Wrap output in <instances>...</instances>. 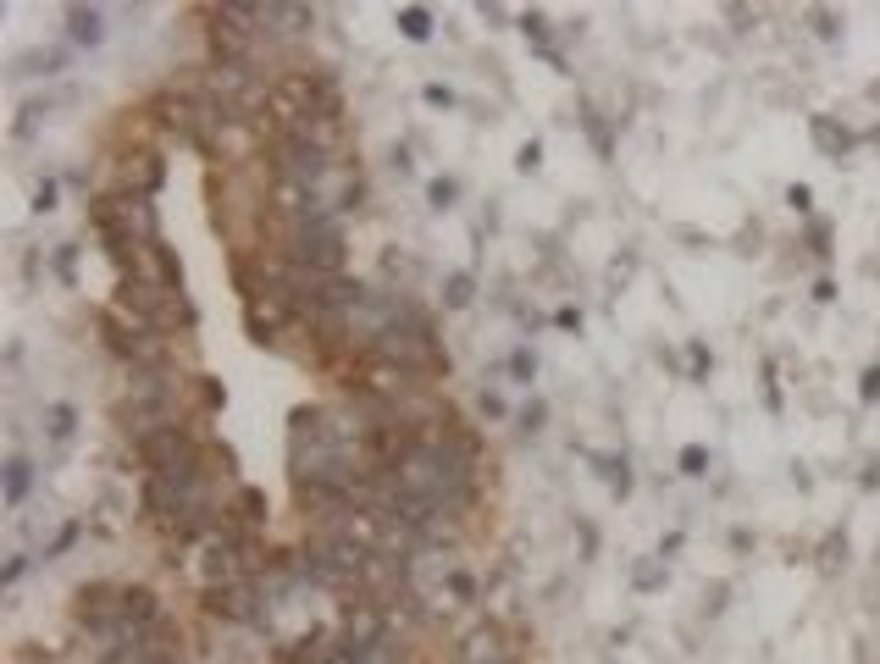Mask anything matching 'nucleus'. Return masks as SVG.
Segmentation results:
<instances>
[{"label":"nucleus","mask_w":880,"mask_h":664,"mask_svg":"<svg viewBox=\"0 0 880 664\" xmlns=\"http://www.w3.org/2000/svg\"><path fill=\"white\" fill-rule=\"evenodd\" d=\"M139 454L150 460V476L200 487V443H194L178 421H172V427H155L150 438H139Z\"/></svg>","instance_id":"obj_1"},{"label":"nucleus","mask_w":880,"mask_h":664,"mask_svg":"<svg viewBox=\"0 0 880 664\" xmlns=\"http://www.w3.org/2000/svg\"><path fill=\"white\" fill-rule=\"evenodd\" d=\"M465 653H471L476 664H499V637H493V631H476V637H471V648H465Z\"/></svg>","instance_id":"obj_6"},{"label":"nucleus","mask_w":880,"mask_h":664,"mask_svg":"<svg viewBox=\"0 0 880 664\" xmlns=\"http://www.w3.org/2000/svg\"><path fill=\"white\" fill-rule=\"evenodd\" d=\"M238 510H244V521H266V498L255 493V487H244V493H238Z\"/></svg>","instance_id":"obj_8"},{"label":"nucleus","mask_w":880,"mask_h":664,"mask_svg":"<svg viewBox=\"0 0 880 664\" xmlns=\"http://www.w3.org/2000/svg\"><path fill=\"white\" fill-rule=\"evenodd\" d=\"M864 399H880V366L864 371Z\"/></svg>","instance_id":"obj_12"},{"label":"nucleus","mask_w":880,"mask_h":664,"mask_svg":"<svg viewBox=\"0 0 880 664\" xmlns=\"http://www.w3.org/2000/svg\"><path fill=\"white\" fill-rule=\"evenodd\" d=\"M67 23H72V39H84V45H95V39H100V12H95V6H72Z\"/></svg>","instance_id":"obj_4"},{"label":"nucleus","mask_w":880,"mask_h":664,"mask_svg":"<svg viewBox=\"0 0 880 664\" xmlns=\"http://www.w3.org/2000/svg\"><path fill=\"white\" fill-rule=\"evenodd\" d=\"M454 200V183L443 178V183H432V205H449Z\"/></svg>","instance_id":"obj_13"},{"label":"nucleus","mask_w":880,"mask_h":664,"mask_svg":"<svg viewBox=\"0 0 880 664\" xmlns=\"http://www.w3.org/2000/svg\"><path fill=\"white\" fill-rule=\"evenodd\" d=\"M67 427H72V410H67V404H56V410H50V432H56V438H67Z\"/></svg>","instance_id":"obj_10"},{"label":"nucleus","mask_w":880,"mask_h":664,"mask_svg":"<svg viewBox=\"0 0 880 664\" xmlns=\"http://www.w3.org/2000/svg\"><path fill=\"white\" fill-rule=\"evenodd\" d=\"M288 261L305 266L310 277H338L344 272V233H338V222H294L288 227Z\"/></svg>","instance_id":"obj_2"},{"label":"nucleus","mask_w":880,"mask_h":664,"mask_svg":"<svg viewBox=\"0 0 880 664\" xmlns=\"http://www.w3.org/2000/svg\"><path fill=\"white\" fill-rule=\"evenodd\" d=\"M703 465H709V454H703V449H681V471H687V476H698Z\"/></svg>","instance_id":"obj_9"},{"label":"nucleus","mask_w":880,"mask_h":664,"mask_svg":"<svg viewBox=\"0 0 880 664\" xmlns=\"http://www.w3.org/2000/svg\"><path fill=\"white\" fill-rule=\"evenodd\" d=\"M310 23V6H261V28H277V34H294V28Z\"/></svg>","instance_id":"obj_3"},{"label":"nucleus","mask_w":880,"mask_h":664,"mask_svg":"<svg viewBox=\"0 0 880 664\" xmlns=\"http://www.w3.org/2000/svg\"><path fill=\"white\" fill-rule=\"evenodd\" d=\"M465 299H471V277H454L449 283V305H465Z\"/></svg>","instance_id":"obj_11"},{"label":"nucleus","mask_w":880,"mask_h":664,"mask_svg":"<svg viewBox=\"0 0 880 664\" xmlns=\"http://www.w3.org/2000/svg\"><path fill=\"white\" fill-rule=\"evenodd\" d=\"M399 28H405L410 39H427L432 34V17L421 12V6H405V12H399Z\"/></svg>","instance_id":"obj_7"},{"label":"nucleus","mask_w":880,"mask_h":664,"mask_svg":"<svg viewBox=\"0 0 880 664\" xmlns=\"http://www.w3.org/2000/svg\"><path fill=\"white\" fill-rule=\"evenodd\" d=\"M28 482H34V465L17 454V460L6 465V498H12V504H23V498H28Z\"/></svg>","instance_id":"obj_5"}]
</instances>
